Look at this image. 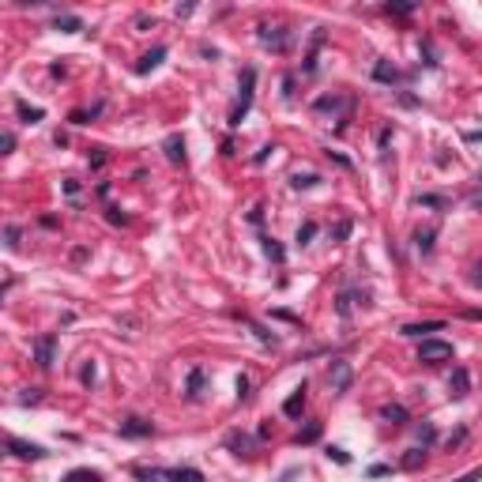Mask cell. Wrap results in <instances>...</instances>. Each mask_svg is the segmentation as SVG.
Here are the masks:
<instances>
[{
	"label": "cell",
	"mask_w": 482,
	"mask_h": 482,
	"mask_svg": "<svg viewBox=\"0 0 482 482\" xmlns=\"http://www.w3.org/2000/svg\"><path fill=\"white\" fill-rule=\"evenodd\" d=\"M227 445H230V448H238V456H253V441H249L245 433H230Z\"/></svg>",
	"instance_id": "obj_14"
},
{
	"label": "cell",
	"mask_w": 482,
	"mask_h": 482,
	"mask_svg": "<svg viewBox=\"0 0 482 482\" xmlns=\"http://www.w3.org/2000/svg\"><path fill=\"white\" fill-rule=\"evenodd\" d=\"M317 437H320V422H309V426L298 433V437H294V445H313Z\"/></svg>",
	"instance_id": "obj_18"
},
{
	"label": "cell",
	"mask_w": 482,
	"mask_h": 482,
	"mask_svg": "<svg viewBox=\"0 0 482 482\" xmlns=\"http://www.w3.org/2000/svg\"><path fill=\"white\" fill-rule=\"evenodd\" d=\"M479 479H482V468H479V471H471V475H463L460 482H479Z\"/></svg>",
	"instance_id": "obj_35"
},
{
	"label": "cell",
	"mask_w": 482,
	"mask_h": 482,
	"mask_svg": "<svg viewBox=\"0 0 482 482\" xmlns=\"http://www.w3.org/2000/svg\"><path fill=\"white\" fill-rule=\"evenodd\" d=\"M328 456H332V460H335V463H350V456H347V452H343V448H328Z\"/></svg>",
	"instance_id": "obj_29"
},
{
	"label": "cell",
	"mask_w": 482,
	"mask_h": 482,
	"mask_svg": "<svg viewBox=\"0 0 482 482\" xmlns=\"http://www.w3.org/2000/svg\"><path fill=\"white\" fill-rule=\"evenodd\" d=\"M200 388H204V369H192V373H189V396L196 399Z\"/></svg>",
	"instance_id": "obj_20"
},
{
	"label": "cell",
	"mask_w": 482,
	"mask_h": 482,
	"mask_svg": "<svg viewBox=\"0 0 482 482\" xmlns=\"http://www.w3.org/2000/svg\"><path fill=\"white\" fill-rule=\"evenodd\" d=\"M57 30L76 34V30H83V19H76V15H57Z\"/></svg>",
	"instance_id": "obj_17"
},
{
	"label": "cell",
	"mask_w": 482,
	"mask_h": 482,
	"mask_svg": "<svg viewBox=\"0 0 482 482\" xmlns=\"http://www.w3.org/2000/svg\"><path fill=\"white\" fill-rule=\"evenodd\" d=\"M475 283L482 286V264H479V268H475Z\"/></svg>",
	"instance_id": "obj_37"
},
{
	"label": "cell",
	"mask_w": 482,
	"mask_h": 482,
	"mask_svg": "<svg viewBox=\"0 0 482 482\" xmlns=\"http://www.w3.org/2000/svg\"><path fill=\"white\" fill-rule=\"evenodd\" d=\"M388 12H396V15H411V12H415V4H411V0H392Z\"/></svg>",
	"instance_id": "obj_24"
},
{
	"label": "cell",
	"mask_w": 482,
	"mask_h": 482,
	"mask_svg": "<svg viewBox=\"0 0 482 482\" xmlns=\"http://www.w3.org/2000/svg\"><path fill=\"white\" fill-rule=\"evenodd\" d=\"M8 452L19 456V460H42L45 448L34 445V441H19V437H8Z\"/></svg>",
	"instance_id": "obj_5"
},
{
	"label": "cell",
	"mask_w": 482,
	"mask_h": 482,
	"mask_svg": "<svg viewBox=\"0 0 482 482\" xmlns=\"http://www.w3.org/2000/svg\"><path fill=\"white\" fill-rule=\"evenodd\" d=\"M147 482H204L196 468H170V471H140Z\"/></svg>",
	"instance_id": "obj_3"
},
{
	"label": "cell",
	"mask_w": 482,
	"mask_h": 482,
	"mask_svg": "<svg viewBox=\"0 0 482 482\" xmlns=\"http://www.w3.org/2000/svg\"><path fill=\"white\" fill-rule=\"evenodd\" d=\"M419 362H426V366L452 362V343H445V339H422L419 343Z\"/></svg>",
	"instance_id": "obj_1"
},
{
	"label": "cell",
	"mask_w": 482,
	"mask_h": 482,
	"mask_svg": "<svg viewBox=\"0 0 482 482\" xmlns=\"http://www.w3.org/2000/svg\"><path fill=\"white\" fill-rule=\"evenodd\" d=\"M399 332L404 335H426V332H445V324H441V320H422V324H404Z\"/></svg>",
	"instance_id": "obj_10"
},
{
	"label": "cell",
	"mask_w": 482,
	"mask_h": 482,
	"mask_svg": "<svg viewBox=\"0 0 482 482\" xmlns=\"http://www.w3.org/2000/svg\"><path fill=\"white\" fill-rule=\"evenodd\" d=\"M373 76L381 79V83H396V79H399V72L392 68L388 61H381V64H377V68H373Z\"/></svg>",
	"instance_id": "obj_16"
},
{
	"label": "cell",
	"mask_w": 482,
	"mask_h": 482,
	"mask_svg": "<svg viewBox=\"0 0 482 482\" xmlns=\"http://www.w3.org/2000/svg\"><path fill=\"white\" fill-rule=\"evenodd\" d=\"M419 441H422V448L433 441V426H430V422H422V426H419Z\"/></svg>",
	"instance_id": "obj_28"
},
{
	"label": "cell",
	"mask_w": 482,
	"mask_h": 482,
	"mask_svg": "<svg viewBox=\"0 0 482 482\" xmlns=\"http://www.w3.org/2000/svg\"><path fill=\"white\" fill-rule=\"evenodd\" d=\"M422 460H426V448H411V452L404 456V468H407V471H415Z\"/></svg>",
	"instance_id": "obj_21"
},
{
	"label": "cell",
	"mask_w": 482,
	"mask_h": 482,
	"mask_svg": "<svg viewBox=\"0 0 482 482\" xmlns=\"http://www.w3.org/2000/svg\"><path fill=\"white\" fill-rule=\"evenodd\" d=\"M448 396H452V399H463V396H468V369H463V366H456V369H452V381H448Z\"/></svg>",
	"instance_id": "obj_8"
},
{
	"label": "cell",
	"mask_w": 482,
	"mask_h": 482,
	"mask_svg": "<svg viewBox=\"0 0 482 482\" xmlns=\"http://www.w3.org/2000/svg\"><path fill=\"white\" fill-rule=\"evenodd\" d=\"M0 147H4V155H12V147H15V136H12V132H4V140H0Z\"/></svg>",
	"instance_id": "obj_30"
},
{
	"label": "cell",
	"mask_w": 482,
	"mask_h": 482,
	"mask_svg": "<svg viewBox=\"0 0 482 482\" xmlns=\"http://www.w3.org/2000/svg\"><path fill=\"white\" fill-rule=\"evenodd\" d=\"M249 396V381H245V377H238V399H245Z\"/></svg>",
	"instance_id": "obj_33"
},
{
	"label": "cell",
	"mask_w": 482,
	"mask_h": 482,
	"mask_svg": "<svg viewBox=\"0 0 482 482\" xmlns=\"http://www.w3.org/2000/svg\"><path fill=\"white\" fill-rule=\"evenodd\" d=\"M4 245L8 249H19V227H8L4 230Z\"/></svg>",
	"instance_id": "obj_26"
},
{
	"label": "cell",
	"mask_w": 482,
	"mask_h": 482,
	"mask_svg": "<svg viewBox=\"0 0 482 482\" xmlns=\"http://www.w3.org/2000/svg\"><path fill=\"white\" fill-rule=\"evenodd\" d=\"M260 42L271 45V50H286L291 45V30L286 27H260Z\"/></svg>",
	"instance_id": "obj_7"
},
{
	"label": "cell",
	"mask_w": 482,
	"mask_h": 482,
	"mask_svg": "<svg viewBox=\"0 0 482 482\" xmlns=\"http://www.w3.org/2000/svg\"><path fill=\"white\" fill-rule=\"evenodd\" d=\"M120 433H125V437H151V422H143V419H125V422H120Z\"/></svg>",
	"instance_id": "obj_9"
},
{
	"label": "cell",
	"mask_w": 482,
	"mask_h": 482,
	"mask_svg": "<svg viewBox=\"0 0 482 482\" xmlns=\"http://www.w3.org/2000/svg\"><path fill=\"white\" fill-rule=\"evenodd\" d=\"M264 253H268L275 264H283V256H286V253H283V245H275L271 238H264Z\"/></svg>",
	"instance_id": "obj_22"
},
{
	"label": "cell",
	"mask_w": 482,
	"mask_h": 482,
	"mask_svg": "<svg viewBox=\"0 0 482 482\" xmlns=\"http://www.w3.org/2000/svg\"><path fill=\"white\" fill-rule=\"evenodd\" d=\"M384 419H388L392 426H404V422H407V411H404L399 404H392V407H384Z\"/></svg>",
	"instance_id": "obj_19"
},
{
	"label": "cell",
	"mask_w": 482,
	"mask_h": 482,
	"mask_svg": "<svg viewBox=\"0 0 482 482\" xmlns=\"http://www.w3.org/2000/svg\"><path fill=\"white\" fill-rule=\"evenodd\" d=\"M313 234H317V222H305V227H298V241H302V245H309Z\"/></svg>",
	"instance_id": "obj_27"
},
{
	"label": "cell",
	"mask_w": 482,
	"mask_h": 482,
	"mask_svg": "<svg viewBox=\"0 0 482 482\" xmlns=\"http://www.w3.org/2000/svg\"><path fill=\"white\" fill-rule=\"evenodd\" d=\"M19 117H23V120H27V125H34V120H42V109H38V106H34V109H30V106H27V102H19Z\"/></svg>",
	"instance_id": "obj_23"
},
{
	"label": "cell",
	"mask_w": 482,
	"mask_h": 482,
	"mask_svg": "<svg viewBox=\"0 0 482 482\" xmlns=\"http://www.w3.org/2000/svg\"><path fill=\"white\" fill-rule=\"evenodd\" d=\"M61 482H102V479H98V471H91V468H76V471H68Z\"/></svg>",
	"instance_id": "obj_15"
},
{
	"label": "cell",
	"mask_w": 482,
	"mask_h": 482,
	"mask_svg": "<svg viewBox=\"0 0 482 482\" xmlns=\"http://www.w3.org/2000/svg\"><path fill=\"white\" fill-rule=\"evenodd\" d=\"M83 381L94 384V362H87V366H83Z\"/></svg>",
	"instance_id": "obj_32"
},
{
	"label": "cell",
	"mask_w": 482,
	"mask_h": 482,
	"mask_svg": "<svg viewBox=\"0 0 482 482\" xmlns=\"http://www.w3.org/2000/svg\"><path fill=\"white\" fill-rule=\"evenodd\" d=\"M283 411L291 415V419H298V415L305 411V384H302V388H298V392H294V396L283 404Z\"/></svg>",
	"instance_id": "obj_13"
},
{
	"label": "cell",
	"mask_w": 482,
	"mask_h": 482,
	"mask_svg": "<svg viewBox=\"0 0 482 482\" xmlns=\"http://www.w3.org/2000/svg\"><path fill=\"white\" fill-rule=\"evenodd\" d=\"M109 222H120V227H125V222H128V215H120L117 207H109Z\"/></svg>",
	"instance_id": "obj_31"
},
{
	"label": "cell",
	"mask_w": 482,
	"mask_h": 482,
	"mask_svg": "<svg viewBox=\"0 0 482 482\" xmlns=\"http://www.w3.org/2000/svg\"><path fill=\"white\" fill-rule=\"evenodd\" d=\"M53 355H57V335H38L34 339V358L42 369L53 366Z\"/></svg>",
	"instance_id": "obj_6"
},
{
	"label": "cell",
	"mask_w": 482,
	"mask_h": 482,
	"mask_svg": "<svg viewBox=\"0 0 482 482\" xmlns=\"http://www.w3.org/2000/svg\"><path fill=\"white\" fill-rule=\"evenodd\" d=\"M294 189H309V185H317V174H294Z\"/></svg>",
	"instance_id": "obj_25"
},
{
	"label": "cell",
	"mask_w": 482,
	"mask_h": 482,
	"mask_svg": "<svg viewBox=\"0 0 482 482\" xmlns=\"http://www.w3.org/2000/svg\"><path fill=\"white\" fill-rule=\"evenodd\" d=\"M64 192H68V196H76V192H79V181L68 178V181H64Z\"/></svg>",
	"instance_id": "obj_34"
},
{
	"label": "cell",
	"mask_w": 482,
	"mask_h": 482,
	"mask_svg": "<svg viewBox=\"0 0 482 482\" xmlns=\"http://www.w3.org/2000/svg\"><path fill=\"white\" fill-rule=\"evenodd\" d=\"M475 207H482V192H479V196H475Z\"/></svg>",
	"instance_id": "obj_38"
},
{
	"label": "cell",
	"mask_w": 482,
	"mask_h": 482,
	"mask_svg": "<svg viewBox=\"0 0 482 482\" xmlns=\"http://www.w3.org/2000/svg\"><path fill=\"white\" fill-rule=\"evenodd\" d=\"M166 158H170V163H185V140L181 136H166Z\"/></svg>",
	"instance_id": "obj_12"
},
{
	"label": "cell",
	"mask_w": 482,
	"mask_h": 482,
	"mask_svg": "<svg viewBox=\"0 0 482 482\" xmlns=\"http://www.w3.org/2000/svg\"><path fill=\"white\" fill-rule=\"evenodd\" d=\"M328 381H332V392H335V396L350 392V381H355V373H350V362L335 358V362H332V369H328Z\"/></svg>",
	"instance_id": "obj_4"
},
{
	"label": "cell",
	"mask_w": 482,
	"mask_h": 482,
	"mask_svg": "<svg viewBox=\"0 0 482 482\" xmlns=\"http://www.w3.org/2000/svg\"><path fill=\"white\" fill-rule=\"evenodd\" d=\"M468 320H482V309H468Z\"/></svg>",
	"instance_id": "obj_36"
},
{
	"label": "cell",
	"mask_w": 482,
	"mask_h": 482,
	"mask_svg": "<svg viewBox=\"0 0 482 482\" xmlns=\"http://www.w3.org/2000/svg\"><path fill=\"white\" fill-rule=\"evenodd\" d=\"M163 57H166V50H163V45H155V50H151L147 57L136 64V72H140V76H147L151 68H158V64H163Z\"/></svg>",
	"instance_id": "obj_11"
},
{
	"label": "cell",
	"mask_w": 482,
	"mask_h": 482,
	"mask_svg": "<svg viewBox=\"0 0 482 482\" xmlns=\"http://www.w3.org/2000/svg\"><path fill=\"white\" fill-rule=\"evenodd\" d=\"M253 87H256V72L245 68L241 72V98H238L234 114H230V125H241V117L249 114V106H253Z\"/></svg>",
	"instance_id": "obj_2"
}]
</instances>
